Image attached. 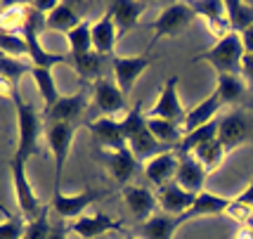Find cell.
Segmentation results:
<instances>
[{"label":"cell","mask_w":253,"mask_h":239,"mask_svg":"<svg viewBox=\"0 0 253 239\" xmlns=\"http://www.w3.org/2000/svg\"><path fill=\"white\" fill-rule=\"evenodd\" d=\"M239 201H244V204H249V206H253V178H251V183H249V187L242 192V196H237Z\"/></svg>","instance_id":"ab89813d"},{"label":"cell","mask_w":253,"mask_h":239,"mask_svg":"<svg viewBox=\"0 0 253 239\" xmlns=\"http://www.w3.org/2000/svg\"><path fill=\"white\" fill-rule=\"evenodd\" d=\"M149 121V131L156 140L166 144L168 149L173 147H180V142L185 140V128L180 123H173V121H164V119H147Z\"/></svg>","instance_id":"4316f807"},{"label":"cell","mask_w":253,"mask_h":239,"mask_svg":"<svg viewBox=\"0 0 253 239\" xmlns=\"http://www.w3.org/2000/svg\"><path fill=\"white\" fill-rule=\"evenodd\" d=\"M197 196L194 192H187L185 187H180L177 183H170V185L159 187V204L164 208V213H170V216H185L189 208L197 204Z\"/></svg>","instance_id":"9a60e30c"},{"label":"cell","mask_w":253,"mask_h":239,"mask_svg":"<svg viewBox=\"0 0 253 239\" xmlns=\"http://www.w3.org/2000/svg\"><path fill=\"white\" fill-rule=\"evenodd\" d=\"M85 126H88V131L95 135V140L104 147V152H116V149L128 147V140H126V135H123L121 121L119 119L102 116V119L90 121Z\"/></svg>","instance_id":"4fadbf2b"},{"label":"cell","mask_w":253,"mask_h":239,"mask_svg":"<svg viewBox=\"0 0 253 239\" xmlns=\"http://www.w3.org/2000/svg\"><path fill=\"white\" fill-rule=\"evenodd\" d=\"M81 24H83V19L78 17V12L74 10L69 2H59L55 10L45 17V29L62 31L64 36H66V33H71L76 26H81Z\"/></svg>","instance_id":"d4e9b609"},{"label":"cell","mask_w":253,"mask_h":239,"mask_svg":"<svg viewBox=\"0 0 253 239\" xmlns=\"http://www.w3.org/2000/svg\"><path fill=\"white\" fill-rule=\"evenodd\" d=\"M12 99H14V107H17V123H19V142H17L14 156L29 161V156L38 152L41 119H38L36 107L29 104V102H24L22 93H19V86L12 88Z\"/></svg>","instance_id":"7a4b0ae2"},{"label":"cell","mask_w":253,"mask_h":239,"mask_svg":"<svg viewBox=\"0 0 253 239\" xmlns=\"http://www.w3.org/2000/svg\"><path fill=\"white\" fill-rule=\"evenodd\" d=\"M177 156H180V163H177L175 183L180 187H185L187 192L201 194V192H204V183H206L209 171H206L192 154H177Z\"/></svg>","instance_id":"ac0fdd59"},{"label":"cell","mask_w":253,"mask_h":239,"mask_svg":"<svg viewBox=\"0 0 253 239\" xmlns=\"http://www.w3.org/2000/svg\"><path fill=\"white\" fill-rule=\"evenodd\" d=\"M242 41H244V48H246V52L253 54V26H251V29H246V31L242 33Z\"/></svg>","instance_id":"60d3db41"},{"label":"cell","mask_w":253,"mask_h":239,"mask_svg":"<svg viewBox=\"0 0 253 239\" xmlns=\"http://www.w3.org/2000/svg\"><path fill=\"white\" fill-rule=\"evenodd\" d=\"M185 223H187V216L156 213L137 228V235H142V239H173L175 230L180 225H185Z\"/></svg>","instance_id":"d6986e66"},{"label":"cell","mask_w":253,"mask_h":239,"mask_svg":"<svg viewBox=\"0 0 253 239\" xmlns=\"http://www.w3.org/2000/svg\"><path fill=\"white\" fill-rule=\"evenodd\" d=\"M66 41L71 45V52L69 54H88L92 52V24L83 22L81 26H76L71 33H66Z\"/></svg>","instance_id":"836d02e7"},{"label":"cell","mask_w":253,"mask_h":239,"mask_svg":"<svg viewBox=\"0 0 253 239\" xmlns=\"http://www.w3.org/2000/svg\"><path fill=\"white\" fill-rule=\"evenodd\" d=\"M147 119H164V121H173V123H180L185 126V109H182V102L177 97V76H170L164 83L161 93H159V99L156 104L149 111H147Z\"/></svg>","instance_id":"8992f818"},{"label":"cell","mask_w":253,"mask_h":239,"mask_svg":"<svg viewBox=\"0 0 253 239\" xmlns=\"http://www.w3.org/2000/svg\"><path fill=\"white\" fill-rule=\"evenodd\" d=\"M123 239H137V237H132V235H126V237H123Z\"/></svg>","instance_id":"ee69618b"},{"label":"cell","mask_w":253,"mask_h":239,"mask_svg":"<svg viewBox=\"0 0 253 239\" xmlns=\"http://www.w3.org/2000/svg\"><path fill=\"white\" fill-rule=\"evenodd\" d=\"M147 10L144 2H135V0H121V2H111L109 12L114 17V24H116V31H119V38L128 36V33L137 26V19L140 14Z\"/></svg>","instance_id":"7402d4cb"},{"label":"cell","mask_w":253,"mask_h":239,"mask_svg":"<svg viewBox=\"0 0 253 239\" xmlns=\"http://www.w3.org/2000/svg\"><path fill=\"white\" fill-rule=\"evenodd\" d=\"M189 7L194 10V14H201V17L209 22L211 33H213L218 41H222L225 36L232 33L225 2H218V0H199V2H189Z\"/></svg>","instance_id":"5bb4252c"},{"label":"cell","mask_w":253,"mask_h":239,"mask_svg":"<svg viewBox=\"0 0 253 239\" xmlns=\"http://www.w3.org/2000/svg\"><path fill=\"white\" fill-rule=\"evenodd\" d=\"M123 201H126V206L130 208V213L135 218H140V220H149V218L154 216L156 211V204H159V199L152 190H147L142 185H126L123 187Z\"/></svg>","instance_id":"e0dca14e"},{"label":"cell","mask_w":253,"mask_h":239,"mask_svg":"<svg viewBox=\"0 0 253 239\" xmlns=\"http://www.w3.org/2000/svg\"><path fill=\"white\" fill-rule=\"evenodd\" d=\"M225 10H227V19H230L232 33L242 36L246 29L253 26V5L244 2V0H225Z\"/></svg>","instance_id":"83f0119b"},{"label":"cell","mask_w":253,"mask_h":239,"mask_svg":"<svg viewBox=\"0 0 253 239\" xmlns=\"http://www.w3.org/2000/svg\"><path fill=\"white\" fill-rule=\"evenodd\" d=\"M47 239H66L64 225H59V228H52V232H50V237H47Z\"/></svg>","instance_id":"7bdbcfd3"},{"label":"cell","mask_w":253,"mask_h":239,"mask_svg":"<svg viewBox=\"0 0 253 239\" xmlns=\"http://www.w3.org/2000/svg\"><path fill=\"white\" fill-rule=\"evenodd\" d=\"M192 19H194V10L189 7V2H170L154 22L149 24V29H154V43L161 36H175Z\"/></svg>","instance_id":"ba28073f"},{"label":"cell","mask_w":253,"mask_h":239,"mask_svg":"<svg viewBox=\"0 0 253 239\" xmlns=\"http://www.w3.org/2000/svg\"><path fill=\"white\" fill-rule=\"evenodd\" d=\"M230 201L232 199H227V196L211 194V192L204 190V192L197 196V204L189 208L185 216H187V220H194V218H201V216H220V213L227 211Z\"/></svg>","instance_id":"484cf974"},{"label":"cell","mask_w":253,"mask_h":239,"mask_svg":"<svg viewBox=\"0 0 253 239\" xmlns=\"http://www.w3.org/2000/svg\"><path fill=\"white\" fill-rule=\"evenodd\" d=\"M242 71H244V76L249 78V81H253V54H251V52H246V54H244Z\"/></svg>","instance_id":"f35d334b"},{"label":"cell","mask_w":253,"mask_h":239,"mask_svg":"<svg viewBox=\"0 0 253 239\" xmlns=\"http://www.w3.org/2000/svg\"><path fill=\"white\" fill-rule=\"evenodd\" d=\"M149 64H152V57H149V54H144V57H111L116 86L121 88V93L126 97L130 95L137 76H140Z\"/></svg>","instance_id":"8fae6325"},{"label":"cell","mask_w":253,"mask_h":239,"mask_svg":"<svg viewBox=\"0 0 253 239\" xmlns=\"http://www.w3.org/2000/svg\"><path fill=\"white\" fill-rule=\"evenodd\" d=\"M121 128H123L126 140H128V147H130V152L135 154L137 161H147V159L152 161L159 154L170 152L166 144H161V142L152 135L147 114L142 111V102H137L135 107H130L128 114H123Z\"/></svg>","instance_id":"6da1fadb"},{"label":"cell","mask_w":253,"mask_h":239,"mask_svg":"<svg viewBox=\"0 0 253 239\" xmlns=\"http://www.w3.org/2000/svg\"><path fill=\"white\" fill-rule=\"evenodd\" d=\"M50 232H52V228H50V223H47V206H45V211L36 218V220L26 223L24 239H47L50 237Z\"/></svg>","instance_id":"d590c367"},{"label":"cell","mask_w":253,"mask_h":239,"mask_svg":"<svg viewBox=\"0 0 253 239\" xmlns=\"http://www.w3.org/2000/svg\"><path fill=\"white\" fill-rule=\"evenodd\" d=\"M225 154H227V149L220 144V140H213V142H209V144L197 147V149L192 152V156L211 173V171H215V168L220 166V161L225 159Z\"/></svg>","instance_id":"1f68e13d"},{"label":"cell","mask_w":253,"mask_h":239,"mask_svg":"<svg viewBox=\"0 0 253 239\" xmlns=\"http://www.w3.org/2000/svg\"><path fill=\"white\" fill-rule=\"evenodd\" d=\"M215 90L220 93L222 102L230 104V102H239L242 99L246 83L239 78V74H218V88Z\"/></svg>","instance_id":"d6a6232c"},{"label":"cell","mask_w":253,"mask_h":239,"mask_svg":"<svg viewBox=\"0 0 253 239\" xmlns=\"http://www.w3.org/2000/svg\"><path fill=\"white\" fill-rule=\"evenodd\" d=\"M177 163H180V156H177L175 152L159 154V156H154L152 161H147L144 173H147V178H149L156 187L170 185V183H175Z\"/></svg>","instance_id":"44dd1931"},{"label":"cell","mask_w":253,"mask_h":239,"mask_svg":"<svg viewBox=\"0 0 253 239\" xmlns=\"http://www.w3.org/2000/svg\"><path fill=\"white\" fill-rule=\"evenodd\" d=\"M88 109V90H78L74 95H64L57 99V104L45 109V121H57V123H76L83 119Z\"/></svg>","instance_id":"9c48e42d"},{"label":"cell","mask_w":253,"mask_h":239,"mask_svg":"<svg viewBox=\"0 0 253 239\" xmlns=\"http://www.w3.org/2000/svg\"><path fill=\"white\" fill-rule=\"evenodd\" d=\"M225 216H230L232 220L239 223V225H249V220H251V216H253V206L244 204L239 199H232L227 211H225Z\"/></svg>","instance_id":"8d00e7d4"},{"label":"cell","mask_w":253,"mask_h":239,"mask_svg":"<svg viewBox=\"0 0 253 239\" xmlns=\"http://www.w3.org/2000/svg\"><path fill=\"white\" fill-rule=\"evenodd\" d=\"M222 104H225V102H222L220 93L213 90L204 102H199L192 111H187V119H185V126H182V128H185V135L192 131H197V128H201V126H206V123H211V121H215V114H218V109H220Z\"/></svg>","instance_id":"603a6c76"},{"label":"cell","mask_w":253,"mask_h":239,"mask_svg":"<svg viewBox=\"0 0 253 239\" xmlns=\"http://www.w3.org/2000/svg\"><path fill=\"white\" fill-rule=\"evenodd\" d=\"M69 230L78 235L81 239H97L102 235H109V232H126L123 223L114 220L107 213H95V216H81L78 220L69 223Z\"/></svg>","instance_id":"30bf717a"},{"label":"cell","mask_w":253,"mask_h":239,"mask_svg":"<svg viewBox=\"0 0 253 239\" xmlns=\"http://www.w3.org/2000/svg\"><path fill=\"white\" fill-rule=\"evenodd\" d=\"M29 14L31 7L29 5H19V2H2V14H0V24H2V33H14L17 29H26L29 24Z\"/></svg>","instance_id":"f546056e"},{"label":"cell","mask_w":253,"mask_h":239,"mask_svg":"<svg viewBox=\"0 0 253 239\" xmlns=\"http://www.w3.org/2000/svg\"><path fill=\"white\" fill-rule=\"evenodd\" d=\"M31 76L38 86V93L45 102V109H50L52 104H57V99L62 97L57 93V86H55V76H52V69H45V66H33L31 69Z\"/></svg>","instance_id":"4dcf8cb0"},{"label":"cell","mask_w":253,"mask_h":239,"mask_svg":"<svg viewBox=\"0 0 253 239\" xmlns=\"http://www.w3.org/2000/svg\"><path fill=\"white\" fill-rule=\"evenodd\" d=\"M10 173H12V183H14V196H17V204L19 211L24 216V223H31L45 211V206H41L38 196L33 192L31 183L26 178V161L19 156H10Z\"/></svg>","instance_id":"277c9868"},{"label":"cell","mask_w":253,"mask_h":239,"mask_svg":"<svg viewBox=\"0 0 253 239\" xmlns=\"http://www.w3.org/2000/svg\"><path fill=\"white\" fill-rule=\"evenodd\" d=\"M97 192L95 190H85V192H81V194H64V192H55L52 196V204L50 208L55 211L57 216H62L64 220H78V218L83 216V211L92 204V201H97Z\"/></svg>","instance_id":"7c38bea8"},{"label":"cell","mask_w":253,"mask_h":239,"mask_svg":"<svg viewBox=\"0 0 253 239\" xmlns=\"http://www.w3.org/2000/svg\"><path fill=\"white\" fill-rule=\"evenodd\" d=\"M249 121L244 116L242 111H230L220 119V131H218V140L220 144L232 152L234 147H239L244 142L249 140Z\"/></svg>","instance_id":"2e32d148"},{"label":"cell","mask_w":253,"mask_h":239,"mask_svg":"<svg viewBox=\"0 0 253 239\" xmlns=\"http://www.w3.org/2000/svg\"><path fill=\"white\" fill-rule=\"evenodd\" d=\"M246 48L239 33H230L222 41L209 48L206 52H201L194 57V62H209L218 74H239L242 71V62Z\"/></svg>","instance_id":"3957f363"},{"label":"cell","mask_w":253,"mask_h":239,"mask_svg":"<svg viewBox=\"0 0 253 239\" xmlns=\"http://www.w3.org/2000/svg\"><path fill=\"white\" fill-rule=\"evenodd\" d=\"M234 239H253V228H251V225H239V230H237Z\"/></svg>","instance_id":"b9f144b4"},{"label":"cell","mask_w":253,"mask_h":239,"mask_svg":"<svg viewBox=\"0 0 253 239\" xmlns=\"http://www.w3.org/2000/svg\"><path fill=\"white\" fill-rule=\"evenodd\" d=\"M102 54H97L95 50L88 54H69V62H71V66L76 69V74L83 81H99L102 78Z\"/></svg>","instance_id":"f1b7e54d"},{"label":"cell","mask_w":253,"mask_h":239,"mask_svg":"<svg viewBox=\"0 0 253 239\" xmlns=\"http://www.w3.org/2000/svg\"><path fill=\"white\" fill-rule=\"evenodd\" d=\"M76 123H57V121H47L45 126V135H47V144L55 154V192H62V173H64V163L71 152V142L76 135Z\"/></svg>","instance_id":"5b68a950"},{"label":"cell","mask_w":253,"mask_h":239,"mask_svg":"<svg viewBox=\"0 0 253 239\" xmlns=\"http://www.w3.org/2000/svg\"><path fill=\"white\" fill-rule=\"evenodd\" d=\"M116 38H119V31H116L111 12L107 10L97 22L92 24V48H95V52L102 54V57H111Z\"/></svg>","instance_id":"cb8c5ba5"},{"label":"cell","mask_w":253,"mask_h":239,"mask_svg":"<svg viewBox=\"0 0 253 239\" xmlns=\"http://www.w3.org/2000/svg\"><path fill=\"white\" fill-rule=\"evenodd\" d=\"M2 54H29V43L26 38H19L14 33H2Z\"/></svg>","instance_id":"74e56055"},{"label":"cell","mask_w":253,"mask_h":239,"mask_svg":"<svg viewBox=\"0 0 253 239\" xmlns=\"http://www.w3.org/2000/svg\"><path fill=\"white\" fill-rule=\"evenodd\" d=\"M26 223L19 220V216H12L2 208V223H0V239H24Z\"/></svg>","instance_id":"e575fe53"},{"label":"cell","mask_w":253,"mask_h":239,"mask_svg":"<svg viewBox=\"0 0 253 239\" xmlns=\"http://www.w3.org/2000/svg\"><path fill=\"white\" fill-rule=\"evenodd\" d=\"M92 102L95 107L104 114V116H116V114H128V97L121 93V88L116 86V81H109L107 76H102L99 81L92 83Z\"/></svg>","instance_id":"52a82bcc"},{"label":"cell","mask_w":253,"mask_h":239,"mask_svg":"<svg viewBox=\"0 0 253 239\" xmlns=\"http://www.w3.org/2000/svg\"><path fill=\"white\" fill-rule=\"evenodd\" d=\"M102 161L109 168V173L114 175V180L121 183L123 187L128 185L132 173L137 171V159L130 152V147H123V149H116V152H104L102 154Z\"/></svg>","instance_id":"ffe728a7"}]
</instances>
